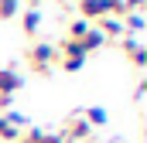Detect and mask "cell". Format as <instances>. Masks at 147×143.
I'll list each match as a JSON object with an SVG mask.
<instances>
[{
	"label": "cell",
	"instance_id": "cell-1",
	"mask_svg": "<svg viewBox=\"0 0 147 143\" xmlns=\"http://www.w3.org/2000/svg\"><path fill=\"white\" fill-rule=\"evenodd\" d=\"M24 58H28V65H31L38 75H48V72L55 68V61H58V48L48 44V41H34Z\"/></svg>",
	"mask_w": 147,
	"mask_h": 143
},
{
	"label": "cell",
	"instance_id": "cell-2",
	"mask_svg": "<svg viewBox=\"0 0 147 143\" xmlns=\"http://www.w3.org/2000/svg\"><path fill=\"white\" fill-rule=\"evenodd\" d=\"M58 136L65 143H89L92 140V126L82 119V112H72V116H65V126H62Z\"/></svg>",
	"mask_w": 147,
	"mask_h": 143
},
{
	"label": "cell",
	"instance_id": "cell-3",
	"mask_svg": "<svg viewBox=\"0 0 147 143\" xmlns=\"http://www.w3.org/2000/svg\"><path fill=\"white\" fill-rule=\"evenodd\" d=\"M55 48H58V61H55V65L65 68V72H79L82 65H86V58H89L75 41H62V44H55Z\"/></svg>",
	"mask_w": 147,
	"mask_h": 143
},
{
	"label": "cell",
	"instance_id": "cell-4",
	"mask_svg": "<svg viewBox=\"0 0 147 143\" xmlns=\"http://www.w3.org/2000/svg\"><path fill=\"white\" fill-rule=\"evenodd\" d=\"M120 51L130 58V65H134V68H144V65H147V48H144V41H140V37L123 34V37H120Z\"/></svg>",
	"mask_w": 147,
	"mask_h": 143
},
{
	"label": "cell",
	"instance_id": "cell-5",
	"mask_svg": "<svg viewBox=\"0 0 147 143\" xmlns=\"http://www.w3.org/2000/svg\"><path fill=\"white\" fill-rule=\"evenodd\" d=\"M17 89H21V75L14 72V65L0 68V96H14Z\"/></svg>",
	"mask_w": 147,
	"mask_h": 143
},
{
	"label": "cell",
	"instance_id": "cell-6",
	"mask_svg": "<svg viewBox=\"0 0 147 143\" xmlns=\"http://www.w3.org/2000/svg\"><path fill=\"white\" fill-rule=\"evenodd\" d=\"M96 31L106 37V41H110V37H123V34H127L120 17H103V21H96Z\"/></svg>",
	"mask_w": 147,
	"mask_h": 143
},
{
	"label": "cell",
	"instance_id": "cell-7",
	"mask_svg": "<svg viewBox=\"0 0 147 143\" xmlns=\"http://www.w3.org/2000/svg\"><path fill=\"white\" fill-rule=\"evenodd\" d=\"M75 44H79V48H82V51H86V55H89V51H99V48H103V44H106V37L99 34V31H96V24H92V27H89V31H86V34L79 37V41H75Z\"/></svg>",
	"mask_w": 147,
	"mask_h": 143
},
{
	"label": "cell",
	"instance_id": "cell-8",
	"mask_svg": "<svg viewBox=\"0 0 147 143\" xmlns=\"http://www.w3.org/2000/svg\"><path fill=\"white\" fill-rule=\"evenodd\" d=\"M21 27H24L28 37H38V31H41V10L38 7H31V10L21 14Z\"/></svg>",
	"mask_w": 147,
	"mask_h": 143
},
{
	"label": "cell",
	"instance_id": "cell-9",
	"mask_svg": "<svg viewBox=\"0 0 147 143\" xmlns=\"http://www.w3.org/2000/svg\"><path fill=\"white\" fill-rule=\"evenodd\" d=\"M120 21H123V31H127V34H134V37H140V31H144V10H130V14H123V17H120Z\"/></svg>",
	"mask_w": 147,
	"mask_h": 143
},
{
	"label": "cell",
	"instance_id": "cell-10",
	"mask_svg": "<svg viewBox=\"0 0 147 143\" xmlns=\"http://www.w3.org/2000/svg\"><path fill=\"white\" fill-rule=\"evenodd\" d=\"M82 119H86L89 126H106L110 116H106V109H103V106H89L86 112H82Z\"/></svg>",
	"mask_w": 147,
	"mask_h": 143
},
{
	"label": "cell",
	"instance_id": "cell-11",
	"mask_svg": "<svg viewBox=\"0 0 147 143\" xmlns=\"http://www.w3.org/2000/svg\"><path fill=\"white\" fill-rule=\"evenodd\" d=\"M17 136H21V130L7 116H0V143H17Z\"/></svg>",
	"mask_w": 147,
	"mask_h": 143
},
{
	"label": "cell",
	"instance_id": "cell-12",
	"mask_svg": "<svg viewBox=\"0 0 147 143\" xmlns=\"http://www.w3.org/2000/svg\"><path fill=\"white\" fill-rule=\"evenodd\" d=\"M89 27H92V24H89V21H82V17H75L72 24H69V34H65V41H79V37L86 34V31H89Z\"/></svg>",
	"mask_w": 147,
	"mask_h": 143
},
{
	"label": "cell",
	"instance_id": "cell-13",
	"mask_svg": "<svg viewBox=\"0 0 147 143\" xmlns=\"http://www.w3.org/2000/svg\"><path fill=\"white\" fill-rule=\"evenodd\" d=\"M21 14V0H0V21H10Z\"/></svg>",
	"mask_w": 147,
	"mask_h": 143
},
{
	"label": "cell",
	"instance_id": "cell-14",
	"mask_svg": "<svg viewBox=\"0 0 147 143\" xmlns=\"http://www.w3.org/2000/svg\"><path fill=\"white\" fill-rule=\"evenodd\" d=\"M144 3H147V0H123V7H127V14H130V10H144Z\"/></svg>",
	"mask_w": 147,
	"mask_h": 143
},
{
	"label": "cell",
	"instance_id": "cell-15",
	"mask_svg": "<svg viewBox=\"0 0 147 143\" xmlns=\"http://www.w3.org/2000/svg\"><path fill=\"white\" fill-rule=\"evenodd\" d=\"M41 143H65V140H62L58 133H45V140H41Z\"/></svg>",
	"mask_w": 147,
	"mask_h": 143
},
{
	"label": "cell",
	"instance_id": "cell-16",
	"mask_svg": "<svg viewBox=\"0 0 147 143\" xmlns=\"http://www.w3.org/2000/svg\"><path fill=\"white\" fill-rule=\"evenodd\" d=\"M31 3H45V0H31Z\"/></svg>",
	"mask_w": 147,
	"mask_h": 143
}]
</instances>
